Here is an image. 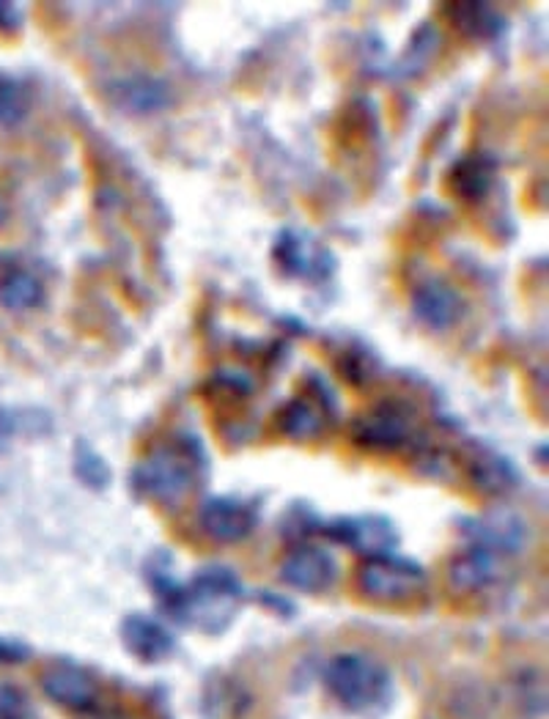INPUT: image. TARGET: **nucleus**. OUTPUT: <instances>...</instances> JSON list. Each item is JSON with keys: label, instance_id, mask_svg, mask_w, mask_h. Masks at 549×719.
Instances as JSON below:
<instances>
[{"label": "nucleus", "instance_id": "nucleus-24", "mask_svg": "<svg viewBox=\"0 0 549 719\" xmlns=\"http://www.w3.org/2000/svg\"><path fill=\"white\" fill-rule=\"evenodd\" d=\"M338 368H341V374L349 379V382L360 384V382H369V379L376 374L374 371L376 360L365 346H352L344 352V357H338Z\"/></svg>", "mask_w": 549, "mask_h": 719}, {"label": "nucleus", "instance_id": "nucleus-7", "mask_svg": "<svg viewBox=\"0 0 549 719\" xmlns=\"http://www.w3.org/2000/svg\"><path fill=\"white\" fill-rule=\"evenodd\" d=\"M412 316L428 330H451L467 314V300L453 283L442 278H423L410 294Z\"/></svg>", "mask_w": 549, "mask_h": 719}, {"label": "nucleus", "instance_id": "nucleus-16", "mask_svg": "<svg viewBox=\"0 0 549 719\" xmlns=\"http://www.w3.org/2000/svg\"><path fill=\"white\" fill-rule=\"evenodd\" d=\"M500 571H503V557L489 550H481V546H467L448 566V582L459 593L484 591L498 580Z\"/></svg>", "mask_w": 549, "mask_h": 719}, {"label": "nucleus", "instance_id": "nucleus-28", "mask_svg": "<svg viewBox=\"0 0 549 719\" xmlns=\"http://www.w3.org/2000/svg\"><path fill=\"white\" fill-rule=\"evenodd\" d=\"M14 431H17V418H14L12 413H7V409H0V453L12 445Z\"/></svg>", "mask_w": 549, "mask_h": 719}, {"label": "nucleus", "instance_id": "nucleus-27", "mask_svg": "<svg viewBox=\"0 0 549 719\" xmlns=\"http://www.w3.org/2000/svg\"><path fill=\"white\" fill-rule=\"evenodd\" d=\"M28 656H30L28 645L17 643V640L0 638V665H17V661H25Z\"/></svg>", "mask_w": 549, "mask_h": 719}, {"label": "nucleus", "instance_id": "nucleus-6", "mask_svg": "<svg viewBox=\"0 0 549 719\" xmlns=\"http://www.w3.org/2000/svg\"><path fill=\"white\" fill-rule=\"evenodd\" d=\"M415 413L404 401H382L352 424V440L369 451H401L415 440Z\"/></svg>", "mask_w": 549, "mask_h": 719}, {"label": "nucleus", "instance_id": "nucleus-9", "mask_svg": "<svg viewBox=\"0 0 549 719\" xmlns=\"http://www.w3.org/2000/svg\"><path fill=\"white\" fill-rule=\"evenodd\" d=\"M198 525L209 539L220 541V544H237L253 533L259 525V514L245 500L214 494V497L203 500L198 508Z\"/></svg>", "mask_w": 549, "mask_h": 719}, {"label": "nucleus", "instance_id": "nucleus-12", "mask_svg": "<svg viewBox=\"0 0 549 719\" xmlns=\"http://www.w3.org/2000/svg\"><path fill=\"white\" fill-rule=\"evenodd\" d=\"M110 99L129 116H154L174 105V88L154 75H129L110 86Z\"/></svg>", "mask_w": 549, "mask_h": 719}, {"label": "nucleus", "instance_id": "nucleus-22", "mask_svg": "<svg viewBox=\"0 0 549 719\" xmlns=\"http://www.w3.org/2000/svg\"><path fill=\"white\" fill-rule=\"evenodd\" d=\"M30 97L23 80L0 72V127H17L28 118Z\"/></svg>", "mask_w": 549, "mask_h": 719}, {"label": "nucleus", "instance_id": "nucleus-8", "mask_svg": "<svg viewBox=\"0 0 549 719\" xmlns=\"http://www.w3.org/2000/svg\"><path fill=\"white\" fill-rule=\"evenodd\" d=\"M327 539L338 541V544L349 546L354 552H363L365 557L390 555L399 544V530L388 517H376V514H365V517H341L333 522L322 525Z\"/></svg>", "mask_w": 549, "mask_h": 719}, {"label": "nucleus", "instance_id": "nucleus-4", "mask_svg": "<svg viewBox=\"0 0 549 719\" xmlns=\"http://www.w3.org/2000/svg\"><path fill=\"white\" fill-rule=\"evenodd\" d=\"M272 264L284 278L302 283H324L336 275V253L300 228H284L272 242Z\"/></svg>", "mask_w": 549, "mask_h": 719}, {"label": "nucleus", "instance_id": "nucleus-13", "mask_svg": "<svg viewBox=\"0 0 549 719\" xmlns=\"http://www.w3.org/2000/svg\"><path fill=\"white\" fill-rule=\"evenodd\" d=\"M41 690L50 697L52 703H59L64 708H77V711H86L97 703V684H93L91 676L77 667L75 661H50V665L41 670Z\"/></svg>", "mask_w": 549, "mask_h": 719}, {"label": "nucleus", "instance_id": "nucleus-14", "mask_svg": "<svg viewBox=\"0 0 549 719\" xmlns=\"http://www.w3.org/2000/svg\"><path fill=\"white\" fill-rule=\"evenodd\" d=\"M329 409H333L329 395H295L278 413V429L289 440H316L327 429Z\"/></svg>", "mask_w": 549, "mask_h": 719}, {"label": "nucleus", "instance_id": "nucleus-17", "mask_svg": "<svg viewBox=\"0 0 549 719\" xmlns=\"http://www.w3.org/2000/svg\"><path fill=\"white\" fill-rule=\"evenodd\" d=\"M495 174H498V163L489 154H467V157L457 160L448 174V187L453 195L464 203H481L491 192L495 185Z\"/></svg>", "mask_w": 549, "mask_h": 719}, {"label": "nucleus", "instance_id": "nucleus-25", "mask_svg": "<svg viewBox=\"0 0 549 719\" xmlns=\"http://www.w3.org/2000/svg\"><path fill=\"white\" fill-rule=\"evenodd\" d=\"M25 717V697L20 690L9 684H0V719H23Z\"/></svg>", "mask_w": 549, "mask_h": 719}, {"label": "nucleus", "instance_id": "nucleus-23", "mask_svg": "<svg viewBox=\"0 0 549 719\" xmlns=\"http://www.w3.org/2000/svg\"><path fill=\"white\" fill-rule=\"evenodd\" d=\"M72 467H75L77 481H80L83 487L93 489V492H104V489L110 487V481H113V472H110L108 462H104L86 440L75 442V462H72Z\"/></svg>", "mask_w": 549, "mask_h": 719}, {"label": "nucleus", "instance_id": "nucleus-15", "mask_svg": "<svg viewBox=\"0 0 549 719\" xmlns=\"http://www.w3.org/2000/svg\"><path fill=\"white\" fill-rule=\"evenodd\" d=\"M122 643L144 661H162L176 648V638L157 618L144 613L127 615L122 621Z\"/></svg>", "mask_w": 549, "mask_h": 719}, {"label": "nucleus", "instance_id": "nucleus-3", "mask_svg": "<svg viewBox=\"0 0 549 719\" xmlns=\"http://www.w3.org/2000/svg\"><path fill=\"white\" fill-rule=\"evenodd\" d=\"M324 686L349 711H374L390 695V676L365 654H338L324 665Z\"/></svg>", "mask_w": 549, "mask_h": 719}, {"label": "nucleus", "instance_id": "nucleus-21", "mask_svg": "<svg viewBox=\"0 0 549 719\" xmlns=\"http://www.w3.org/2000/svg\"><path fill=\"white\" fill-rule=\"evenodd\" d=\"M448 14L467 39H498L506 30V20L486 3H451Z\"/></svg>", "mask_w": 549, "mask_h": 719}, {"label": "nucleus", "instance_id": "nucleus-18", "mask_svg": "<svg viewBox=\"0 0 549 719\" xmlns=\"http://www.w3.org/2000/svg\"><path fill=\"white\" fill-rule=\"evenodd\" d=\"M470 478L486 494H503L520 483V472L511 467L509 458L489 447H475L470 456Z\"/></svg>", "mask_w": 549, "mask_h": 719}, {"label": "nucleus", "instance_id": "nucleus-10", "mask_svg": "<svg viewBox=\"0 0 549 719\" xmlns=\"http://www.w3.org/2000/svg\"><path fill=\"white\" fill-rule=\"evenodd\" d=\"M462 530L470 539V546H481L500 557L516 555L527 541V522L511 508L486 510L484 517L467 519Z\"/></svg>", "mask_w": 549, "mask_h": 719}, {"label": "nucleus", "instance_id": "nucleus-2", "mask_svg": "<svg viewBox=\"0 0 549 719\" xmlns=\"http://www.w3.org/2000/svg\"><path fill=\"white\" fill-rule=\"evenodd\" d=\"M203 451L196 437H182L157 445L146 458H140L133 470V492L140 500H151L157 505L185 503L198 487V478L203 472Z\"/></svg>", "mask_w": 549, "mask_h": 719}, {"label": "nucleus", "instance_id": "nucleus-1", "mask_svg": "<svg viewBox=\"0 0 549 719\" xmlns=\"http://www.w3.org/2000/svg\"><path fill=\"white\" fill-rule=\"evenodd\" d=\"M149 582L171 618L209 634L223 632L234 621L245 596L242 580L228 566H203L187 585L174 580L169 566H149Z\"/></svg>", "mask_w": 549, "mask_h": 719}, {"label": "nucleus", "instance_id": "nucleus-19", "mask_svg": "<svg viewBox=\"0 0 549 719\" xmlns=\"http://www.w3.org/2000/svg\"><path fill=\"white\" fill-rule=\"evenodd\" d=\"M45 283L25 267H9L0 273V305L9 311H30L45 302Z\"/></svg>", "mask_w": 549, "mask_h": 719}, {"label": "nucleus", "instance_id": "nucleus-20", "mask_svg": "<svg viewBox=\"0 0 549 719\" xmlns=\"http://www.w3.org/2000/svg\"><path fill=\"white\" fill-rule=\"evenodd\" d=\"M439 45H442V36H439L437 25L423 23L421 28H415V34L410 36V41H407L404 55H401L399 64H396V75L404 77V80L423 75V72L434 64V59H437Z\"/></svg>", "mask_w": 549, "mask_h": 719}, {"label": "nucleus", "instance_id": "nucleus-5", "mask_svg": "<svg viewBox=\"0 0 549 719\" xmlns=\"http://www.w3.org/2000/svg\"><path fill=\"white\" fill-rule=\"evenodd\" d=\"M358 585L363 596L379 604H401L421 596L426 588V571L421 563L407 560V557L376 555L360 566Z\"/></svg>", "mask_w": 549, "mask_h": 719}, {"label": "nucleus", "instance_id": "nucleus-11", "mask_svg": "<svg viewBox=\"0 0 549 719\" xmlns=\"http://www.w3.org/2000/svg\"><path fill=\"white\" fill-rule=\"evenodd\" d=\"M280 580L302 593H324L338 580V563L324 546L297 544L280 560Z\"/></svg>", "mask_w": 549, "mask_h": 719}, {"label": "nucleus", "instance_id": "nucleus-26", "mask_svg": "<svg viewBox=\"0 0 549 719\" xmlns=\"http://www.w3.org/2000/svg\"><path fill=\"white\" fill-rule=\"evenodd\" d=\"M23 25H25L23 7H20V3H3V0H0V34L14 36L23 30Z\"/></svg>", "mask_w": 549, "mask_h": 719}]
</instances>
